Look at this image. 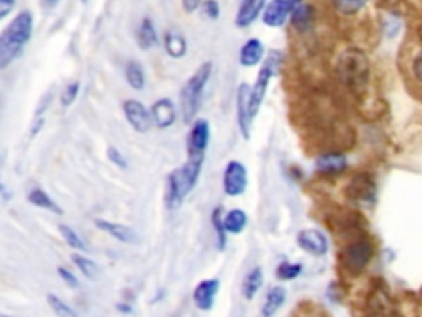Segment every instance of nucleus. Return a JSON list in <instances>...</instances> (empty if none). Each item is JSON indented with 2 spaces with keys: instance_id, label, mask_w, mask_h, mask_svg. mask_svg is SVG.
<instances>
[{
  "instance_id": "1",
  "label": "nucleus",
  "mask_w": 422,
  "mask_h": 317,
  "mask_svg": "<svg viewBox=\"0 0 422 317\" xmlns=\"http://www.w3.org/2000/svg\"><path fill=\"white\" fill-rule=\"evenodd\" d=\"M31 35H33V15L30 10H22L0 33V68L6 70L22 56Z\"/></svg>"
},
{
  "instance_id": "2",
  "label": "nucleus",
  "mask_w": 422,
  "mask_h": 317,
  "mask_svg": "<svg viewBox=\"0 0 422 317\" xmlns=\"http://www.w3.org/2000/svg\"><path fill=\"white\" fill-rule=\"evenodd\" d=\"M335 73L343 86H347L350 91L360 93L370 82V60L365 52L348 48L336 58Z\"/></svg>"
},
{
  "instance_id": "3",
  "label": "nucleus",
  "mask_w": 422,
  "mask_h": 317,
  "mask_svg": "<svg viewBox=\"0 0 422 317\" xmlns=\"http://www.w3.org/2000/svg\"><path fill=\"white\" fill-rule=\"evenodd\" d=\"M211 73H213V63L205 61L203 65L198 66V70L188 78L185 86L182 88L180 93V111L182 118L185 123H193L198 114L201 100H203V93L206 84H208Z\"/></svg>"
},
{
  "instance_id": "4",
  "label": "nucleus",
  "mask_w": 422,
  "mask_h": 317,
  "mask_svg": "<svg viewBox=\"0 0 422 317\" xmlns=\"http://www.w3.org/2000/svg\"><path fill=\"white\" fill-rule=\"evenodd\" d=\"M282 52H271L269 56L264 60V63L259 70L258 78H256L254 86L251 88V113H253V118H256L261 109L264 98H266V93L269 89V83H271L272 77H276L279 73L281 66H282Z\"/></svg>"
},
{
  "instance_id": "5",
  "label": "nucleus",
  "mask_w": 422,
  "mask_h": 317,
  "mask_svg": "<svg viewBox=\"0 0 422 317\" xmlns=\"http://www.w3.org/2000/svg\"><path fill=\"white\" fill-rule=\"evenodd\" d=\"M373 258V247L368 240H357L348 243L340 253V260L350 273H361Z\"/></svg>"
},
{
  "instance_id": "6",
  "label": "nucleus",
  "mask_w": 422,
  "mask_h": 317,
  "mask_svg": "<svg viewBox=\"0 0 422 317\" xmlns=\"http://www.w3.org/2000/svg\"><path fill=\"white\" fill-rule=\"evenodd\" d=\"M203 162H205V155H188V160L182 165V167L172 171L175 180H177L182 195L185 199L192 194L196 184H198L201 169H203Z\"/></svg>"
},
{
  "instance_id": "7",
  "label": "nucleus",
  "mask_w": 422,
  "mask_h": 317,
  "mask_svg": "<svg viewBox=\"0 0 422 317\" xmlns=\"http://www.w3.org/2000/svg\"><path fill=\"white\" fill-rule=\"evenodd\" d=\"M248 189V169L240 160H230L223 172V192L228 197H240Z\"/></svg>"
},
{
  "instance_id": "8",
  "label": "nucleus",
  "mask_w": 422,
  "mask_h": 317,
  "mask_svg": "<svg viewBox=\"0 0 422 317\" xmlns=\"http://www.w3.org/2000/svg\"><path fill=\"white\" fill-rule=\"evenodd\" d=\"M253 113H251V86L248 83H241L236 93V123L242 139L248 141L253 129Z\"/></svg>"
},
{
  "instance_id": "9",
  "label": "nucleus",
  "mask_w": 422,
  "mask_h": 317,
  "mask_svg": "<svg viewBox=\"0 0 422 317\" xmlns=\"http://www.w3.org/2000/svg\"><path fill=\"white\" fill-rule=\"evenodd\" d=\"M123 113L129 126L139 134L149 132L152 126H154L150 109H147L146 106H143V102L134 100V98L132 100H125L123 102Z\"/></svg>"
},
{
  "instance_id": "10",
  "label": "nucleus",
  "mask_w": 422,
  "mask_h": 317,
  "mask_svg": "<svg viewBox=\"0 0 422 317\" xmlns=\"http://www.w3.org/2000/svg\"><path fill=\"white\" fill-rule=\"evenodd\" d=\"M297 247L312 256H325L329 253V238L317 229H305L297 233Z\"/></svg>"
},
{
  "instance_id": "11",
  "label": "nucleus",
  "mask_w": 422,
  "mask_h": 317,
  "mask_svg": "<svg viewBox=\"0 0 422 317\" xmlns=\"http://www.w3.org/2000/svg\"><path fill=\"white\" fill-rule=\"evenodd\" d=\"M376 195V185L366 173H358L347 187V197L357 203H371Z\"/></svg>"
},
{
  "instance_id": "12",
  "label": "nucleus",
  "mask_w": 422,
  "mask_h": 317,
  "mask_svg": "<svg viewBox=\"0 0 422 317\" xmlns=\"http://www.w3.org/2000/svg\"><path fill=\"white\" fill-rule=\"evenodd\" d=\"M218 293H219L218 279L210 278L200 281V283L195 286V289H193V304H195L196 309L208 312L213 309Z\"/></svg>"
},
{
  "instance_id": "13",
  "label": "nucleus",
  "mask_w": 422,
  "mask_h": 317,
  "mask_svg": "<svg viewBox=\"0 0 422 317\" xmlns=\"http://www.w3.org/2000/svg\"><path fill=\"white\" fill-rule=\"evenodd\" d=\"M210 142V124L206 119H195L188 134V155H205Z\"/></svg>"
},
{
  "instance_id": "14",
  "label": "nucleus",
  "mask_w": 422,
  "mask_h": 317,
  "mask_svg": "<svg viewBox=\"0 0 422 317\" xmlns=\"http://www.w3.org/2000/svg\"><path fill=\"white\" fill-rule=\"evenodd\" d=\"M154 126L159 129L172 127L177 121V106L170 98H160L150 108Z\"/></svg>"
},
{
  "instance_id": "15",
  "label": "nucleus",
  "mask_w": 422,
  "mask_h": 317,
  "mask_svg": "<svg viewBox=\"0 0 422 317\" xmlns=\"http://www.w3.org/2000/svg\"><path fill=\"white\" fill-rule=\"evenodd\" d=\"M290 15L292 8L287 0H271L263 12V24L269 29H281Z\"/></svg>"
},
{
  "instance_id": "16",
  "label": "nucleus",
  "mask_w": 422,
  "mask_h": 317,
  "mask_svg": "<svg viewBox=\"0 0 422 317\" xmlns=\"http://www.w3.org/2000/svg\"><path fill=\"white\" fill-rule=\"evenodd\" d=\"M94 225H96L97 230H101V231H104V233L111 235L112 238L120 241V243H125V245L137 243L139 236L136 233V230H132L131 226L123 225V223L104 220V218H96V220H94Z\"/></svg>"
},
{
  "instance_id": "17",
  "label": "nucleus",
  "mask_w": 422,
  "mask_h": 317,
  "mask_svg": "<svg viewBox=\"0 0 422 317\" xmlns=\"http://www.w3.org/2000/svg\"><path fill=\"white\" fill-rule=\"evenodd\" d=\"M267 6V0H242L240 8H237L235 24L237 29H248L263 15V10Z\"/></svg>"
},
{
  "instance_id": "18",
  "label": "nucleus",
  "mask_w": 422,
  "mask_h": 317,
  "mask_svg": "<svg viewBox=\"0 0 422 317\" xmlns=\"http://www.w3.org/2000/svg\"><path fill=\"white\" fill-rule=\"evenodd\" d=\"M315 169L325 176H338L348 169V160L342 153H325L315 159Z\"/></svg>"
},
{
  "instance_id": "19",
  "label": "nucleus",
  "mask_w": 422,
  "mask_h": 317,
  "mask_svg": "<svg viewBox=\"0 0 422 317\" xmlns=\"http://www.w3.org/2000/svg\"><path fill=\"white\" fill-rule=\"evenodd\" d=\"M264 60V45L259 38H249L240 50V65L244 68L258 66Z\"/></svg>"
},
{
  "instance_id": "20",
  "label": "nucleus",
  "mask_w": 422,
  "mask_h": 317,
  "mask_svg": "<svg viewBox=\"0 0 422 317\" xmlns=\"http://www.w3.org/2000/svg\"><path fill=\"white\" fill-rule=\"evenodd\" d=\"M164 47L165 52L170 58H175V60H180L187 55L188 50V43L187 38L178 32V30H167L164 37Z\"/></svg>"
},
{
  "instance_id": "21",
  "label": "nucleus",
  "mask_w": 422,
  "mask_h": 317,
  "mask_svg": "<svg viewBox=\"0 0 422 317\" xmlns=\"http://www.w3.org/2000/svg\"><path fill=\"white\" fill-rule=\"evenodd\" d=\"M287 297L286 289L282 286H274L266 294V301L261 307V317H274L277 314V311L284 306Z\"/></svg>"
},
{
  "instance_id": "22",
  "label": "nucleus",
  "mask_w": 422,
  "mask_h": 317,
  "mask_svg": "<svg viewBox=\"0 0 422 317\" xmlns=\"http://www.w3.org/2000/svg\"><path fill=\"white\" fill-rule=\"evenodd\" d=\"M263 281H264V275L261 268L256 266L251 271H248L244 279H242V286H241L242 297H244L246 301H253V299L258 296L259 289H261Z\"/></svg>"
},
{
  "instance_id": "23",
  "label": "nucleus",
  "mask_w": 422,
  "mask_h": 317,
  "mask_svg": "<svg viewBox=\"0 0 422 317\" xmlns=\"http://www.w3.org/2000/svg\"><path fill=\"white\" fill-rule=\"evenodd\" d=\"M26 200H29L33 207L48 210V212L56 213V215H63V208L60 207V205H58L43 189H40V187L31 189L29 192V195H26Z\"/></svg>"
},
{
  "instance_id": "24",
  "label": "nucleus",
  "mask_w": 422,
  "mask_h": 317,
  "mask_svg": "<svg viewBox=\"0 0 422 317\" xmlns=\"http://www.w3.org/2000/svg\"><path fill=\"white\" fill-rule=\"evenodd\" d=\"M313 20H315V12H313V7L308 6V3H302L299 8H295L290 15V24L295 30L299 32H307L308 29L313 25Z\"/></svg>"
},
{
  "instance_id": "25",
  "label": "nucleus",
  "mask_w": 422,
  "mask_h": 317,
  "mask_svg": "<svg viewBox=\"0 0 422 317\" xmlns=\"http://www.w3.org/2000/svg\"><path fill=\"white\" fill-rule=\"evenodd\" d=\"M157 43H159V37H157L154 22L150 19H143L137 30L139 48H141V50H150V48H154Z\"/></svg>"
},
{
  "instance_id": "26",
  "label": "nucleus",
  "mask_w": 422,
  "mask_h": 317,
  "mask_svg": "<svg viewBox=\"0 0 422 317\" xmlns=\"http://www.w3.org/2000/svg\"><path fill=\"white\" fill-rule=\"evenodd\" d=\"M248 226V215L242 208H233L224 215V229L228 233L240 235Z\"/></svg>"
},
{
  "instance_id": "27",
  "label": "nucleus",
  "mask_w": 422,
  "mask_h": 317,
  "mask_svg": "<svg viewBox=\"0 0 422 317\" xmlns=\"http://www.w3.org/2000/svg\"><path fill=\"white\" fill-rule=\"evenodd\" d=\"M125 82L136 91H142L146 88V73L139 61H129L125 66Z\"/></svg>"
},
{
  "instance_id": "28",
  "label": "nucleus",
  "mask_w": 422,
  "mask_h": 317,
  "mask_svg": "<svg viewBox=\"0 0 422 317\" xmlns=\"http://www.w3.org/2000/svg\"><path fill=\"white\" fill-rule=\"evenodd\" d=\"M211 225H213L214 231H217V248L223 252L228 243V231L224 229V213L221 207H217L211 213Z\"/></svg>"
},
{
  "instance_id": "29",
  "label": "nucleus",
  "mask_w": 422,
  "mask_h": 317,
  "mask_svg": "<svg viewBox=\"0 0 422 317\" xmlns=\"http://www.w3.org/2000/svg\"><path fill=\"white\" fill-rule=\"evenodd\" d=\"M71 261L75 263L76 268L79 270V273L83 275L84 278H88V279L100 278V268H97V265L93 260H89V258L83 256V254H79V253H75L73 256H71Z\"/></svg>"
},
{
  "instance_id": "30",
  "label": "nucleus",
  "mask_w": 422,
  "mask_h": 317,
  "mask_svg": "<svg viewBox=\"0 0 422 317\" xmlns=\"http://www.w3.org/2000/svg\"><path fill=\"white\" fill-rule=\"evenodd\" d=\"M58 231H60L61 238L65 240V243L68 245L70 248L76 249V252H86L88 247L86 243H84V240L81 238L78 231H76L75 229H71L70 225H65V223H61L60 226H58Z\"/></svg>"
},
{
  "instance_id": "31",
  "label": "nucleus",
  "mask_w": 422,
  "mask_h": 317,
  "mask_svg": "<svg viewBox=\"0 0 422 317\" xmlns=\"http://www.w3.org/2000/svg\"><path fill=\"white\" fill-rule=\"evenodd\" d=\"M370 0H331L335 10L342 15H357L358 12H361L366 7V3Z\"/></svg>"
},
{
  "instance_id": "32",
  "label": "nucleus",
  "mask_w": 422,
  "mask_h": 317,
  "mask_svg": "<svg viewBox=\"0 0 422 317\" xmlns=\"http://www.w3.org/2000/svg\"><path fill=\"white\" fill-rule=\"evenodd\" d=\"M304 266L300 263H290V261H282L279 266L276 268V276L281 281H294L302 275Z\"/></svg>"
},
{
  "instance_id": "33",
  "label": "nucleus",
  "mask_w": 422,
  "mask_h": 317,
  "mask_svg": "<svg viewBox=\"0 0 422 317\" xmlns=\"http://www.w3.org/2000/svg\"><path fill=\"white\" fill-rule=\"evenodd\" d=\"M47 301L48 306L52 307V311L55 312L58 317H79L78 312H76L70 304H66L61 297H58L56 294H48Z\"/></svg>"
},
{
  "instance_id": "34",
  "label": "nucleus",
  "mask_w": 422,
  "mask_h": 317,
  "mask_svg": "<svg viewBox=\"0 0 422 317\" xmlns=\"http://www.w3.org/2000/svg\"><path fill=\"white\" fill-rule=\"evenodd\" d=\"M79 89H81V84H79V82H73V83H70L68 86H66L65 89H63V93L60 95V105H61V108H70L71 105H73V102L78 100V96H79Z\"/></svg>"
},
{
  "instance_id": "35",
  "label": "nucleus",
  "mask_w": 422,
  "mask_h": 317,
  "mask_svg": "<svg viewBox=\"0 0 422 317\" xmlns=\"http://www.w3.org/2000/svg\"><path fill=\"white\" fill-rule=\"evenodd\" d=\"M200 10H201V15L208 20H217L219 17V13H221V10H219V3L217 2V0H203Z\"/></svg>"
},
{
  "instance_id": "36",
  "label": "nucleus",
  "mask_w": 422,
  "mask_h": 317,
  "mask_svg": "<svg viewBox=\"0 0 422 317\" xmlns=\"http://www.w3.org/2000/svg\"><path fill=\"white\" fill-rule=\"evenodd\" d=\"M107 159H109L111 162L116 165V167L120 169V171H125V169H127V165H129L127 159H125V155L120 153L119 149H116L114 146L107 147Z\"/></svg>"
},
{
  "instance_id": "37",
  "label": "nucleus",
  "mask_w": 422,
  "mask_h": 317,
  "mask_svg": "<svg viewBox=\"0 0 422 317\" xmlns=\"http://www.w3.org/2000/svg\"><path fill=\"white\" fill-rule=\"evenodd\" d=\"M58 275H60L61 281L66 286H68V288H71V289H78L79 288V279L76 278V276L73 275V271L68 270V268L60 266V268H58Z\"/></svg>"
},
{
  "instance_id": "38",
  "label": "nucleus",
  "mask_w": 422,
  "mask_h": 317,
  "mask_svg": "<svg viewBox=\"0 0 422 317\" xmlns=\"http://www.w3.org/2000/svg\"><path fill=\"white\" fill-rule=\"evenodd\" d=\"M412 75H414L417 82L422 83V52L417 53L414 60H412Z\"/></svg>"
},
{
  "instance_id": "39",
  "label": "nucleus",
  "mask_w": 422,
  "mask_h": 317,
  "mask_svg": "<svg viewBox=\"0 0 422 317\" xmlns=\"http://www.w3.org/2000/svg\"><path fill=\"white\" fill-rule=\"evenodd\" d=\"M17 0H0V19H6L15 7Z\"/></svg>"
},
{
  "instance_id": "40",
  "label": "nucleus",
  "mask_w": 422,
  "mask_h": 317,
  "mask_svg": "<svg viewBox=\"0 0 422 317\" xmlns=\"http://www.w3.org/2000/svg\"><path fill=\"white\" fill-rule=\"evenodd\" d=\"M201 3H203L201 0H182V7L187 13L196 12L201 7Z\"/></svg>"
},
{
  "instance_id": "41",
  "label": "nucleus",
  "mask_w": 422,
  "mask_h": 317,
  "mask_svg": "<svg viewBox=\"0 0 422 317\" xmlns=\"http://www.w3.org/2000/svg\"><path fill=\"white\" fill-rule=\"evenodd\" d=\"M116 307H118V311L123 312V314H131V312H132V306L125 304V302H119V304Z\"/></svg>"
},
{
  "instance_id": "42",
  "label": "nucleus",
  "mask_w": 422,
  "mask_h": 317,
  "mask_svg": "<svg viewBox=\"0 0 422 317\" xmlns=\"http://www.w3.org/2000/svg\"><path fill=\"white\" fill-rule=\"evenodd\" d=\"M287 2H289V6H290V8H292V12H294L295 8H299L300 6H302L304 0H287Z\"/></svg>"
},
{
  "instance_id": "43",
  "label": "nucleus",
  "mask_w": 422,
  "mask_h": 317,
  "mask_svg": "<svg viewBox=\"0 0 422 317\" xmlns=\"http://www.w3.org/2000/svg\"><path fill=\"white\" fill-rule=\"evenodd\" d=\"M47 7H56L58 3H60V0H42Z\"/></svg>"
},
{
  "instance_id": "44",
  "label": "nucleus",
  "mask_w": 422,
  "mask_h": 317,
  "mask_svg": "<svg viewBox=\"0 0 422 317\" xmlns=\"http://www.w3.org/2000/svg\"><path fill=\"white\" fill-rule=\"evenodd\" d=\"M2 197H3V202H6V203L8 202V200H10V199H8V192H7L6 185H2Z\"/></svg>"
},
{
  "instance_id": "45",
  "label": "nucleus",
  "mask_w": 422,
  "mask_h": 317,
  "mask_svg": "<svg viewBox=\"0 0 422 317\" xmlns=\"http://www.w3.org/2000/svg\"><path fill=\"white\" fill-rule=\"evenodd\" d=\"M0 317H17V316H8V314H0Z\"/></svg>"
},
{
  "instance_id": "46",
  "label": "nucleus",
  "mask_w": 422,
  "mask_h": 317,
  "mask_svg": "<svg viewBox=\"0 0 422 317\" xmlns=\"http://www.w3.org/2000/svg\"><path fill=\"white\" fill-rule=\"evenodd\" d=\"M81 2H83V3H88V2H89V0H81Z\"/></svg>"
}]
</instances>
